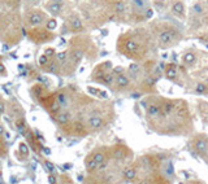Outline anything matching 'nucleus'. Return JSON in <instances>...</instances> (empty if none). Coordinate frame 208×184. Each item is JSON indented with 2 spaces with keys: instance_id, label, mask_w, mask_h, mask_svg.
Here are the masks:
<instances>
[{
  "instance_id": "1",
  "label": "nucleus",
  "mask_w": 208,
  "mask_h": 184,
  "mask_svg": "<svg viewBox=\"0 0 208 184\" xmlns=\"http://www.w3.org/2000/svg\"><path fill=\"white\" fill-rule=\"evenodd\" d=\"M151 36L144 29H135L118 36L116 48L122 56L130 60L142 61L151 51Z\"/></svg>"
},
{
  "instance_id": "2",
  "label": "nucleus",
  "mask_w": 208,
  "mask_h": 184,
  "mask_svg": "<svg viewBox=\"0 0 208 184\" xmlns=\"http://www.w3.org/2000/svg\"><path fill=\"white\" fill-rule=\"evenodd\" d=\"M154 35L156 46L161 49L173 47L182 39V33L180 29L163 21H158V24L154 26Z\"/></svg>"
},
{
  "instance_id": "3",
  "label": "nucleus",
  "mask_w": 208,
  "mask_h": 184,
  "mask_svg": "<svg viewBox=\"0 0 208 184\" xmlns=\"http://www.w3.org/2000/svg\"><path fill=\"white\" fill-rule=\"evenodd\" d=\"M161 100L163 97H147L142 102L146 113V119L150 126L161 117Z\"/></svg>"
},
{
  "instance_id": "4",
  "label": "nucleus",
  "mask_w": 208,
  "mask_h": 184,
  "mask_svg": "<svg viewBox=\"0 0 208 184\" xmlns=\"http://www.w3.org/2000/svg\"><path fill=\"white\" fill-rule=\"evenodd\" d=\"M116 71V92H126L130 91L133 87V79L130 78V75L128 74L126 69H115Z\"/></svg>"
},
{
  "instance_id": "5",
  "label": "nucleus",
  "mask_w": 208,
  "mask_h": 184,
  "mask_svg": "<svg viewBox=\"0 0 208 184\" xmlns=\"http://www.w3.org/2000/svg\"><path fill=\"white\" fill-rule=\"evenodd\" d=\"M190 146L198 156H200V157L208 156V139L206 137V135H203V134L195 135L190 143Z\"/></svg>"
},
{
  "instance_id": "6",
  "label": "nucleus",
  "mask_w": 208,
  "mask_h": 184,
  "mask_svg": "<svg viewBox=\"0 0 208 184\" xmlns=\"http://www.w3.org/2000/svg\"><path fill=\"white\" fill-rule=\"evenodd\" d=\"M111 71H113V66H112V62L111 61H104L102 62L100 65H98L95 68V70L92 71V80L95 82H99V83H103L104 79L107 78V75L109 74Z\"/></svg>"
},
{
  "instance_id": "7",
  "label": "nucleus",
  "mask_w": 208,
  "mask_h": 184,
  "mask_svg": "<svg viewBox=\"0 0 208 184\" xmlns=\"http://www.w3.org/2000/svg\"><path fill=\"white\" fill-rule=\"evenodd\" d=\"M126 71H128V74L130 75V78L133 79L134 83H140L146 78L144 66L139 61L138 62H131L128 68H126Z\"/></svg>"
},
{
  "instance_id": "8",
  "label": "nucleus",
  "mask_w": 208,
  "mask_h": 184,
  "mask_svg": "<svg viewBox=\"0 0 208 184\" xmlns=\"http://www.w3.org/2000/svg\"><path fill=\"white\" fill-rule=\"evenodd\" d=\"M122 180L121 183H135L138 178V170L134 165H126L121 171Z\"/></svg>"
},
{
  "instance_id": "9",
  "label": "nucleus",
  "mask_w": 208,
  "mask_h": 184,
  "mask_svg": "<svg viewBox=\"0 0 208 184\" xmlns=\"http://www.w3.org/2000/svg\"><path fill=\"white\" fill-rule=\"evenodd\" d=\"M170 13L174 17L180 18L182 21L186 18V7H185V3L182 0H176V2L172 3V5H170Z\"/></svg>"
},
{
  "instance_id": "10",
  "label": "nucleus",
  "mask_w": 208,
  "mask_h": 184,
  "mask_svg": "<svg viewBox=\"0 0 208 184\" xmlns=\"http://www.w3.org/2000/svg\"><path fill=\"white\" fill-rule=\"evenodd\" d=\"M129 154H131L130 149L125 145H115V148L111 150V156L117 161H124L129 158Z\"/></svg>"
},
{
  "instance_id": "11",
  "label": "nucleus",
  "mask_w": 208,
  "mask_h": 184,
  "mask_svg": "<svg viewBox=\"0 0 208 184\" xmlns=\"http://www.w3.org/2000/svg\"><path fill=\"white\" fill-rule=\"evenodd\" d=\"M106 126V119L100 114H92L87 118V127L91 130H102Z\"/></svg>"
},
{
  "instance_id": "12",
  "label": "nucleus",
  "mask_w": 208,
  "mask_h": 184,
  "mask_svg": "<svg viewBox=\"0 0 208 184\" xmlns=\"http://www.w3.org/2000/svg\"><path fill=\"white\" fill-rule=\"evenodd\" d=\"M164 77L170 80V82H176V79L178 77V68L174 62H169L165 65L164 68Z\"/></svg>"
},
{
  "instance_id": "13",
  "label": "nucleus",
  "mask_w": 208,
  "mask_h": 184,
  "mask_svg": "<svg viewBox=\"0 0 208 184\" xmlns=\"http://www.w3.org/2000/svg\"><path fill=\"white\" fill-rule=\"evenodd\" d=\"M90 157H91V158L95 161V162L100 166L103 162H106V161H107V157H108V150H107L106 148H99V149L94 150V152L90 154Z\"/></svg>"
},
{
  "instance_id": "14",
  "label": "nucleus",
  "mask_w": 208,
  "mask_h": 184,
  "mask_svg": "<svg viewBox=\"0 0 208 184\" xmlns=\"http://www.w3.org/2000/svg\"><path fill=\"white\" fill-rule=\"evenodd\" d=\"M44 20H46L44 14H43V13H39V12H34V13H31L30 16L27 17L29 25H31V26L42 25V22H44Z\"/></svg>"
},
{
  "instance_id": "15",
  "label": "nucleus",
  "mask_w": 208,
  "mask_h": 184,
  "mask_svg": "<svg viewBox=\"0 0 208 184\" xmlns=\"http://www.w3.org/2000/svg\"><path fill=\"white\" fill-rule=\"evenodd\" d=\"M113 13L117 17H122L126 14V3L124 0H116L113 4Z\"/></svg>"
},
{
  "instance_id": "16",
  "label": "nucleus",
  "mask_w": 208,
  "mask_h": 184,
  "mask_svg": "<svg viewBox=\"0 0 208 184\" xmlns=\"http://www.w3.org/2000/svg\"><path fill=\"white\" fill-rule=\"evenodd\" d=\"M69 26H70L72 31H81L83 29L82 20H81L78 16H72L69 18Z\"/></svg>"
},
{
  "instance_id": "17",
  "label": "nucleus",
  "mask_w": 208,
  "mask_h": 184,
  "mask_svg": "<svg viewBox=\"0 0 208 184\" xmlns=\"http://www.w3.org/2000/svg\"><path fill=\"white\" fill-rule=\"evenodd\" d=\"M182 62L187 66H191L196 62V53L194 51H186L182 56Z\"/></svg>"
},
{
  "instance_id": "18",
  "label": "nucleus",
  "mask_w": 208,
  "mask_h": 184,
  "mask_svg": "<svg viewBox=\"0 0 208 184\" xmlns=\"http://www.w3.org/2000/svg\"><path fill=\"white\" fill-rule=\"evenodd\" d=\"M47 11L52 14V16H59L63 11V5L60 2H54V0H52L50 4H47Z\"/></svg>"
},
{
  "instance_id": "19",
  "label": "nucleus",
  "mask_w": 208,
  "mask_h": 184,
  "mask_svg": "<svg viewBox=\"0 0 208 184\" xmlns=\"http://www.w3.org/2000/svg\"><path fill=\"white\" fill-rule=\"evenodd\" d=\"M83 49H74L73 51V53H72V61L74 62V64H79L81 62V60L83 58Z\"/></svg>"
},
{
  "instance_id": "20",
  "label": "nucleus",
  "mask_w": 208,
  "mask_h": 184,
  "mask_svg": "<svg viewBox=\"0 0 208 184\" xmlns=\"http://www.w3.org/2000/svg\"><path fill=\"white\" fill-rule=\"evenodd\" d=\"M57 101L60 102V105L61 108H66L69 105V99H68V95H65V93H59L57 95Z\"/></svg>"
},
{
  "instance_id": "21",
  "label": "nucleus",
  "mask_w": 208,
  "mask_h": 184,
  "mask_svg": "<svg viewBox=\"0 0 208 184\" xmlns=\"http://www.w3.org/2000/svg\"><path fill=\"white\" fill-rule=\"evenodd\" d=\"M56 121H57L59 123H60V124L68 123V122H69V114H68V113H65V112L59 113V114L56 115Z\"/></svg>"
},
{
  "instance_id": "22",
  "label": "nucleus",
  "mask_w": 208,
  "mask_h": 184,
  "mask_svg": "<svg viewBox=\"0 0 208 184\" xmlns=\"http://www.w3.org/2000/svg\"><path fill=\"white\" fill-rule=\"evenodd\" d=\"M192 12H194L195 14H198V16H200V14H203V12H204V7H203V4L200 3V2L195 3V4H194V7H192Z\"/></svg>"
},
{
  "instance_id": "23",
  "label": "nucleus",
  "mask_w": 208,
  "mask_h": 184,
  "mask_svg": "<svg viewBox=\"0 0 208 184\" xmlns=\"http://www.w3.org/2000/svg\"><path fill=\"white\" fill-rule=\"evenodd\" d=\"M56 27H57V21H56L55 18L47 20V22H46V29H47V30L52 31V30H55Z\"/></svg>"
},
{
  "instance_id": "24",
  "label": "nucleus",
  "mask_w": 208,
  "mask_h": 184,
  "mask_svg": "<svg viewBox=\"0 0 208 184\" xmlns=\"http://www.w3.org/2000/svg\"><path fill=\"white\" fill-rule=\"evenodd\" d=\"M195 92H196V93H200V95H206V93L208 92L207 84H204V83H198L196 87H195Z\"/></svg>"
},
{
  "instance_id": "25",
  "label": "nucleus",
  "mask_w": 208,
  "mask_h": 184,
  "mask_svg": "<svg viewBox=\"0 0 208 184\" xmlns=\"http://www.w3.org/2000/svg\"><path fill=\"white\" fill-rule=\"evenodd\" d=\"M56 57H57V60H59V62H64L66 58H68V52L66 51H63V52H59L57 55H56Z\"/></svg>"
},
{
  "instance_id": "26",
  "label": "nucleus",
  "mask_w": 208,
  "mask_h": 184,
  "mask_svg": "<svg viewBox=\"0 0 208 184\" xmlns=\"http://www.w3.org/2000/svg\"><path fill=\"white\" fill-rule=\"evenodd\" d=\"M48 62H50V57H48L46 53L42 55V56L39 57V65H40V66H43V68H44V66H46Z\"/></svg>"
},
{
  "instance_id": "27",
  "label": "nucleus",
  "mask_w": 208,
  "mask_h": 184,
  "mask_svg": "<svg viewBox=\"0 0 208 184\" xmlns=\"http://www.w3.org/2000/svg\"><path fill=\"white\" fill-rule=\"evenodd\" d=\"M18 146H20V152H21L22 154H24V156H27V154H29V148H27V145H26L25 143H21Z\"/></svg>"
},
{
  "instance_id": "28",
  "label": "nucleus",
  "mask_w": 208,
  "mask_h": 184,
  "mask_svg": "<svg viewBox=\"0 0 208 184\" xmlns=\"http://www.w3.org/2000/svg\"><path fill=\"white\" fill-rule=\"evenodd\" d=\"M87 90H88V92H91V93H99L100 95V97H103V99H106L107 96H106V92H102V91H99V90H95V88H91V87H88L87 88Z\"/></svg>"
},
{
  "instance_id": "29",
  "label": "nucleus",
  "mask_w": 208,
  "mask_h": 184,
  "mask_svg": "<svg viewBox=\"0 0 208 184\" xmlns=\"http://www.w3.org/2000/svg\"><path fill=\"white\" fill-rule=\"evenodd\" d=\"M17 128H18V131L21 132V134H25V124H24V122H17Z\"/></svg>"
},
{
  "instance_id": "30",
  "label": "nucleus",
  "mask_w": 208,
  "mask_h": 184,
  "mask_svg": "<svg viewBox=\"0 0 208 184\" xmlns=\"http://www.w3.org/2000/svg\"><path fill=\"white\" fill-rule=\"evenodd\" d=\"M44 165H46V167H47V170H48V171H54V170H55L54 164H51L50 161H46V162H44Z\"/></svg>"
},
{
  "instance_id": "31",
  "label": "nucleus",
  "mask_w": 208,
  "mask_h": 184,
  "mask_svg": "<svg viewBox=\"0 0 208 184\" xmlns=\"http://www.w3.org/2000/svg\"><path fill=\"white\" fill-rule=\"evenodd\" d=\"M46 55L48 56V57H52L55 55V49H52V48H48V49H46Z\"/></svg>"
},
{
  "instance_id": "32",
  "label": "nucleus",
  "mask_w": 208,
  "mask_h": 184,
  "mask_svg": "<svg viewBox=\"0 0 208 184\" xmlns=\"http://www.w3.org/2000/svg\"><path fill=\"white\" fill-rule=\"evenodd\" d=\"M200 39H202V40H203L206 44H208V33H206V34H204V36H202V38H200Z\"/></svg>"
},
{
  "instance_id": "33",
  "label": "nucleus",
  "mask_w": 208,
  "mask_h": 184,
  "mask_svg": "<svg viewBox=\"0 0 208 184\" xmlns=\"http://www.w3.org/2000/svg\"><path fill=\"white\" fill-rule=\"evenodd\" d=\"M4 109H5V106H4V102H2V101H0V114H3V113H4Z\"/></svg>"
},
{
  "instance_id": "34",
  "label": "nucleus",
  "mask_w": 208,
  "mask_h": 184,
  "mask_svg": "<svg viewBox=\"0 0 208 184\" xmlns=\"http://www.w3.org/2000/svg\"><path fill=\"white\" fill-rule=\"evenodd\" d=\"M0 73H5V66L2 62H0Z\"/></svg>"
},
{
  "instance_id": "35",
  "label": "nucleus",
  "mask_w": 208,
  "mask_h": 184,
  "mask_svg": "<svg viewBox=\"0 0 208 184\" xmlns=\"http://www.w3.org/2000/svg\"><path fill=\"white\" fill-rule=\"evenodd\" d=\"M4 126H2V124H0V136H2V135H4Z\"/></svg>"
},
{
  "instance_id": "36",
  "label": "nucleus",
  "mask_w": 208,
  "mask_h": 184,
  "mask_svg": "<svg viewBox=\"0 0 208 184\" xmlns=\"http://www.w3.org/2000/svg\"><path fill=\"white\" fill-rule=\"evenodd\" d=\"M4 135H5V137H7V140H9V139H11V135L8 134V132H4Z\"/></svg>"
},
{
  "instance_id": "37",
  "label": "nucleus",
  "mask_w": 208,
  "mask_h": 184,
  "mask_svg": "<svg viewBox=\"0 0 208 184\" xmlns=\"http://www.w3.org/2000/svg\"><path fill=\"white\" fill-rule=\"evenodd\" d=\"M50 182H52V183H55V182H56V179H54V176H51V179H50Z\"/></svg>"
}]
</instances>
